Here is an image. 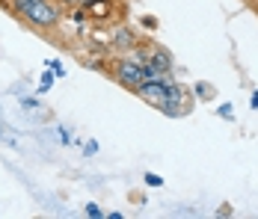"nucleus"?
Wrapping results in <instances>:
<instances>
[{
    "label": "nucleus",
    "instance_id": "1",
    "mask_svg": "<svg viewBox=\"0 0 258 219\" xmlns=\"http://www.w3.org/2000/svg\"><path fill=\"white\" fill-rule=\"evenodd\" d=\"M9 6H12L15 15H21L27 24L36 27V30H51L62 18L56 0H9Z\"/></svg>",
    "mask_w": 258,
    "mask_h": 219
},
{
    "label": "nucleus",
    "instance_id": "2",
    "mask_svg": "<svg viewBox=\"0 0 258 219\" xmlns=\"http://www.w3.org/2000/svg\"><path fill=\"white\" fill-rule=\"evenodd\" d=\"M113 77H116L119 83H125L128 89H137V86L146 80V68H143V62H137V59H116V62H113Z\"/></svg>",
    "mask_w": 258,
    "mask_h": 219
},
{
    "label": "nucleus",
    "instance_id": "3",
    "mask_svg": "<svg viewBox=\"0 0 258 219\" xmlns=\"http://www.w3.org/2000/svg\"><path fill=\"white\" fill-rule=\"evenodd\" d=\"M143 68H146V77H163L172 71V56L166 50H152V56H149V62H143Z\"/></svg>",
    "mask_w": 258,
    "mask_h": 219
},
{
    "label": "nucleus",
    "instance_id": "4",
    "mask_svg": "<svg viewBox=\"0 0 258 219\" xmlns=\"http://www.w3.org/2000/svg\"><path fill=\"white\" fill-rule=\"evenodd\" d=\"M113 45H116V48H122V50L137 48V33H134L128 24H119L116 30H113Z\"/></svg>",
    "mask_w": 258,
    "mask_h": 219
},
{
    "label": "nucleus",
    "instance_id": "5",
    "mask_svg": "<svg viewBox=\"0 0 258 219\" xmlns=\"http://www.w3.org/2000/svg\"><path fill=\"white\" fill-rule=\"evenodd\" d=\"M160 113L166 116H184V95H175V98H163L160 104H155Z\"/></svg>",
    "mask_w": 258,
    "mask_h": 219
},
{
    "label": "nucleus",
    "instance_id": "6",
    "mask_svg": "<svg viewBox=\"0 0 258 219\" xmlns=\"http://www.w3.org/2000/svg\"><path fill=\"white\" fill-rule=\"evenodd\" d=\"M146 184H149V187H163V178L155 175V172H146Z\"/></svg>",
    "mask_w": 258,
    "mask_h": 219
},
{
    "label": "nucleus",
    "instance_id": "7",
    "mask_svg": "<svg viewBox=\"0 0 258 219\" xmlns=\"http://www.w3.org/2000/svg\"><path fill=\"white\" fill-rule=\"evenodd\" d=\"M86 216H92V219H101V216H104V210L98 207V204H95V201H92V204H86Z\"/></svg>",
    "mask_w": 258,
    "mask_h": 219
},
{
    "label": "nucleus",
    "instance_id": "8",
    "mask_svg": "<svg viewBox=\"0 0 258 219\" xmlns=\"http://www.w3.org/2000/svg\"><path fill=\"white\" fill-rule=\"evenodd\" d=\"M51 86H53V74L45 71V74H42V89H39V92H48Z\"/></svg>",
    "mask_w": 258,
    "mask_h": 219
},
{
    "label": "nucleus",
    "instance_id": "9",
    "mask_svg": "<svg viewBox=\"0 0 258 219\" xmlns=\"http://www.w3.org/2000/svg\"><path fill=\"white\" fill-rule=\"evenodd\" d=\"M220 113H223L226 119H232V107H229V104H223V107H220Z\"/></svg>",
    "mask_w": 258,
    "mask_h": 219
},
{
    "label": "nucleus",
    "instance_id": "10",
    "mask_svg": "<svg viewBox=\"0 0 258 219\" xmlns=\"http://www.w3.org/2000/svg\"><path fill=\"white\" fill-rule=\"evenodd\" d=\"M48 65H51V71H53V74H62V65H59L56 59H53V62H48Z\"/></svg>",
    "mask_w": 258,
    "mask_h": 219
},
{
    "label": "nucleus",
    "instance_id": "11",
    "mask_svg": "<svg viewBox=\"0 0 258 219\" xmlns=\"http://www.w3.org/2000/svg\"><path fill=\"white\" fill-rule=\"evenodd\" d=\"M56 3H69V6H83L86 0H56Z\"/></svg>",
    "mask_w": 258,
    "mask_h": 219
}]
</instances>
